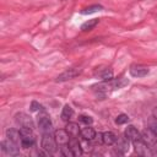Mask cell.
<instances>
[{
    "instance_id": "1",
    "label": "cell",
    "mask_w": 157,
    "mask_h": 157,
    "mask_svg": "<svg viewBox=\"0 0 157 157\" xmlns=\"http://www.w3.org/2000/svg\"><path fill=\"white\" fill-rule=\"evenodd\" d=\"M40 145H42V148H43L45 152H48L49 155L54 153V152L56 151V146H58L55 137H54L50 132H44V134H43Z\"/></svg>"
},
{
    "instance_id": "2",
    "label": "cell",
    "mask_w": 157,
    "mask_h": 157,
    "mask_svg": "<svg viewBox=\"0 0 157 157\" xmlns=\"http://www.w3.org/2000/svg\"><path fill=\"white\" fill-rule=\"evenodd\" d=\"M141 137L148 147H153L157 145V134L150 128H146L141 131Z\"/></svg>"
},
{
    "instance_id": "3",
    "label": "cell",
    "mask_w": 157,
    "mask_h": 157,
    "mask_svg": "<svg viewBox=\"0 0 157 157\" xmlns=\"http://www.w3.org/2000/svg\"><path fill=\"white\" fill-rule=\"evenodd\" d=\"M81 74V69H77V67H71V69H67L65 70L64 72H61L58 77H56V82H65V81H69V80H72L75 78L76 76H78Z\"/></svg>"
},
{
    "instance_id": "4",
    "label": "cell",
    "mask_w": 157,
    "mask_h": 157,
    "mask_svg": "<svg viewBox=\"0 0 157 157\" xmlns=\"http://www.w3.org/2000/svg\"><path fill=\"white\" fill-rule=\"evenodd\" d=\"M52 120L49 118V115L47 113H43V114H39L38 117V128L39 130L44 134V132H50L52 131Z\"/></svg>"
},
{
    "instance_id": "5",
    "label": "cell",
    "mask_w": 157,
    "mask_h": 157,
    "mask_svg": "<svg viewBox=\"0 0 157 157\" xmlns=\"http://www.w3.org/2000/svg\"><path fill=\"white\" fill-rule=\"evenodd\" d=\"M1 150L6 153V155H10V156H17L20 155V150H18V145L13 144L12 141L10 140H5V141H1Z\"/></svg>"
},
{
    "instance_id": "6",
    "label": "cell",
    "mask_w": 157,
    "mask_h": 157,
    "mask_svg": "<svg viewBox=\"0 0 157 157\" xmlns=\"http://www.w3.org/2000/svg\"><path fill=\"white\" fill-rule=\"evenodd\" d=\"M130 75L132 77H145L147 76V74L150 72L148 67L145 66V65H141V64H134L130 66V70H129Z\"/></svg>"
},
{
    "instance_id": "7",
    "label": "cell",
    "mask_w": 157,
    "mask_h": 157,
    "mask_svg": "<svg viewBox=\"0 0 157 157\" xmlns=\"http://www.w3.org/2000/svg\"><path fill=\"white\" fill-rule=\"evenodd\" d=\"M15 121L20 126H26V128H32V129L34 128L32 118L28 114H26V113H17L15 115Z\"/></svg>"
},
{
    "instance_id": "8",
    "label": "cell",
    "mask_w": 157,
    "mask_h": 157,
    "mask_svg": "<svg viewBox=\"0 0 157 157\" xmlns=\"http://www.w3.org/2000/svg\"><path fill=\"white\" fill-rule=\"evenodd\" d=\"M54 137L56 140V144L58 146H63V145H67L69 141H70V135L69 132L66 131V129H58L55 130L54 132Z\"/></svg>"
},
{
    "instance_id": "9",
    "label": "cell",
    "mask_w": 157,
    "mask_h": 157,
    "mask_svg": "<svg viewBox=\"0 0 157 157\" xmlns=\"http://www.w3.org/2000/svg\"><path fill=\"white\" fill-rule=\"evenodd\" d=\"M129 144H130V140L125 136V135H120L117 137V141H115V147H117V151H119L121 155L126 153L129 151Z\"/></svg>"
},
{
    "instance_id": "10",
    "label": "cell",
    "mask_w": 157,
    "mask_h": 157,
    "mask_svg": "<svg viewBox=\"0 0 157 157\" xmlns=\"http://www.w3.org/2000/svg\"><path fill=\"white\" fill-rule=\"evenodd\" d=\"M124 135H125L131 142H134V141L141 139V132H139L137 129H136L134 125H128V128H126L125 131H124Z\"/></svg>"
},
{
    "instance_id": "11",
    "label": "cell",
    "mask_w": 157,
    "mask_h": 157,
    "mask_svg": "<svg viewBox=\"0 0 157 157\" xmlns=\"http://www.w3.org/2000/svg\"><path fill=\"white\" fill-rule=\"evenodd\" d=\"M6 137H7V140H10V141H12L13 144H16V145H21V135H20V130H16V129H13V128H11V129H7L6 130Z\"/></svg>"
},
{
    "instance_id": "12",
    "label": "cell",
    "mask_w": 157,
    "mask_h": 157,
    "mask_svg": "<svg viewBox=\"0 0 157 157\" xmlns=\"http://www.w3.org/2000/svg\"><path fill=\"white\" fill-rule=\"evenodd\" d=\"M69 146H70V148H71V151H72V153H74L75 157H76V156H81V155L83 153L82 147H81V144L78 142L77 137H70Z\"/></svg>"
},
{
    "instance_id": "13",
    "label": "cell",
    "mask_w": 157,
    "mask_h": 157,
    "mask_svg": "<svg viewBox=\"0 0 157 157\" xmlns=\"http://www.w3.org/2000/svg\"><path fill=\"white\" fill-rule=\"evenodd\" d=\"M132 145H134V147H135V151L139 153V155H141V156H145V155H147V150H148V146L144 142V140H142V137L140 139V140H136V141H134L132 142Z\"/></svg>"
},
{
    "instance_id": "14",
    "label": "cell",
    "mask_w": 157,
    "mask_h": 157,
    "mask_svg": "<svg viewBox=\"0 0 157 157\" xmlns=\"http://www.w3.org/2000/svg\"><path fill=\"white\" fill-rule=\"evenodd\" d=\"M80 135H81V137L83 139V140H86V141H91V140H93L94 137H96V131H94V129L93 128H91V126H86V128H83L82 130H81V132H80Z\"/></svg>"
},
{
    "instance_id": "15",
    "label": "cell",
    "mask_w": 157,
    "mask_h": 157,
    "mask_svg": "<svg viewBox=\"0 0 157 157\" xmlns=\"http://www.w3.org/2000/svg\"><path fill=\"white\" fill-rule=\"evenodd\" d=\"M117 137H118V136H117L114 132H112V131H105V132L102 134V142H103L104 145H107V146H112V145L115 144Z\"/></svg>"
},
{
    "instance_id": "16",
    "label": "cell",
    "mask_w": 157,
    "mask_h": 157,
    "mask_svg": "<svg viewBox=\"0 0 157 157\" xmlns=\"http://www.w3.org/2000/svg\"><path fill=\"white\" fill-rule=\"evenodd\" d=\"M109 82H110L112 90H119V88H123L126 85H129V80L125 78V77H120L118 80H110Z\"/></svg>"
},
{
    "instance_id": "17",
    "label": "cell",
    "mask_w": 157,
    "mask_h": 157,
    "mask_svg": "<svg viewBox=\"0 0 157 157\" xmlns=\"http://www.w3.org/2000/svg\"><path fill=\"white\" fill-rule=\"evenodd\" d=\"M66 131L69 132L70 137H77V136L80 135V132H81L80 126H78V124H76V123H69V124L66 125Z\"/></svg>"
},
{
    "instance_id": "18",
    "label": "cell",
    "mask_w": 157,
    "mask_h": 157,
    "mask_svg": "<svg viewBox=\"0 0 157 157\" xmlns=\"http://www.w3.org/2000/svg\"><path fill=\"white\" fill-rule=\"evenodd\" d=\"M98 22H99V20H98V18L88 20V21H86L85 23H82V26H81V31H83V32L91 31V29H93V28L98 25Z\"/></svg>"
},
{
    "instance_id": "19",
    "label": "cell",
    "mask_w": 157,
    "mask_h": 157,
    "mask_svg": "<svg viewBox=\"0 0 157 157\" xmlns=\"http://www.w3.org/2000/svg\"><path fill=\"white\" fill-rule=\"evenodd\" d=\"M72 115H74V109L69 104H65L64 108H63V110H61V119L64 121H67Z\"/></svg>"
},
{
    "instance_id": "20",
    "label": "cell",
    "mask_w": 157,
    "mask_h": 157,
    "mask_svg": "<svg viewBox=\"0 0 157 157\" xmlns=\"http://www.w3.org/2000/svg\"><path fill=\"white\" fill-rule=\"evenodd\" d=\"M20 135H21V139H32V137H34L33 129L32 128H26V126L20 128Z\"/></svg>"
},
{
    "instance_id": "21",
    "label": "cell",
    "mask_w": 157,
    "mask_h": 157,
    "mask_svg": "<svg viewBox=\"0 0 157 157\" xmlns=\"http://www.w3.org/2000/svg\"><path fill=\"white\" fill-rule=\"evenodd\" d=\"M103 7L101 5H92V6H88L83 10H81V13L82 15H90V13H94V12H98L101 11Z\"/></svg>"
},
{
    "instance_id": "22",
    "label": "cell",
    "mask_w": 157,
    "mask_h": 157,
    "mask_svg": "<svg viewBox=\"0 0 157 157\" xmlns=\"http://www.w3.org/2000/svg\"><path fill=\"white\" fill-rule=\"evenodd\" d=\"M98 76L103 81H110V80H113V71H112V69H104L99 72Z\"/></svg>"
},
{
    "instance_id": "23",
    "label": "cell",
    "mask_w": 157,
    "mask_h": 157,
    "mask_svg": "<svg viewBox=\"0 0 157 157\" xmlns=\"http://www.w3.org/2000/svg\"><path fill=\"white\" fill-rule=\"evenodd\" d=\"M59 147H60V152H61L63 156H65V157H75L74 153H72V151H71V148H70V146H69V144L67 145L59 146Z\"/></svg>"
},
{
    "instance_id": "24",
    "label": "cell",
    "mask_w": 157,
    "mask_h": 157,
    "mask_svg": "<svg viewBox=\"0 0 157 157\" xmlns=\"http://www.w3.org/2000/svg\"><path fill=\"white\" fill-rule=\"evenodd\" d=\"M33 145H34V137H32V139H21V147L29 148V147H33Z\"/></svg>"
},
{
    "instance_id": "25",
    "label": "cell",
    "mask_w": 157,
    "mask_h": 157,
    "mask_svg": "<svg viewBox=\"0 0 157 157\" xmlns=\"http://www.w3.org/2000/svg\"><path fill=\"white\" fill-rule=\"evenodd\" d=\"M128 121H129V117L126 114H119L115 118V124H118V125H123V124H125Z\"/></svg>"
},
{
    "instance_id": "26",
    "label": "cell",
    "mask_w": 157,
    "mask_h": 157,
    "mask_svg": "<svg viewBox=\"0 0 157 157\" xmlns=\"http://www.w3.org/2000/svg\"><path fill=\"white\" fill-rule=\"evenodd\" d=\"M78 120H80L81 123H83L85 125H91V124L93 123V119H92L91 117H88V115H80V117H78Z\"/></svg>"
},
{
    "instance_id": "27",
    "label": "cell",
    "mask_w": 157,
    "mask_h": 157,
    "mask_svg": "<svg viewBox=\"0 0 157 157\" xmlns=\"http://www.w3.org/2000/svg\"><path fill=\"white\" fill-rule=\"evenodd\" d=\"M148 128H150V129H152V130L157 134V118L152 117V118L148 120Z\"/></svg>"
},
{
    "instance_id": "28",
    "label": "cell",
    "mask_w": 157,
    "mask_h": 157,
    "mask_svg": "<svg viewBox=\"0 0 157 157\" xmlns=\"http://www.w3.org/2000/svg\"><path fill=\"white\" fill-rule=\"evenodd\" d=\"M29 109H31V112H38V110H42V109H43V107H42V105L38 103V102H36V101H32Z\"/></svg>"
},
{
    "instance_id": "29",
    "label": "cell",
    "mask_w": 157,
    "mask_h": 157,
    "mask_svg": "<svg viewBox=\"0 0 157 157\" xmlns=\"http://www.w3.org/2000/svg\"><path fill=\"white\" fill-rule=\"evenodd\" d=\"M153 117H155V118H157V108L153 110Z\"/></svg>"
}]
</instances>
